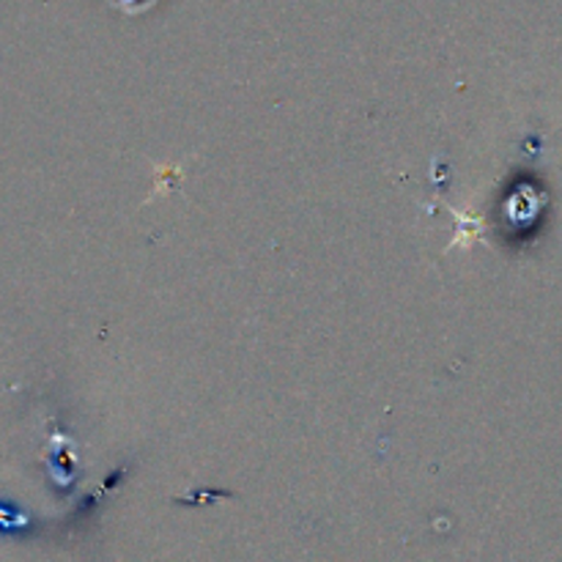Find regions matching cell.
Wrapping results in <instances>:
<instances>
[{
    "instance_id": "cell-1",
    "label": "cell",
    "mask_w": 562,
    "mask_h": 562,
    "mask_svg": "<svg viewBox=\"0 0 562 562\" xmlns=\"http://www.w3.org/2000/svg\"><path fill=\"white\" fill-rule=\"evenodd\" d=\"M121 5H124L126 11H137V9H146L148 3H151V0H119Z\"/></svg>"
}]
</instances>
